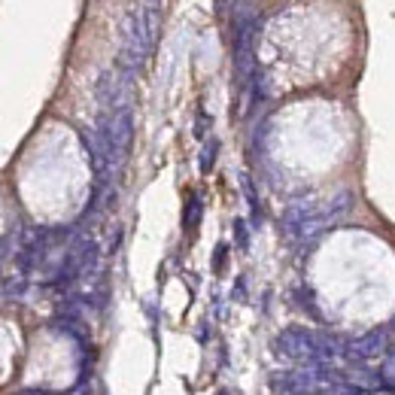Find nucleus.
Masks as SVG:
<instances>
[{
  "instance_id": "obj_4",
  "label": "nucleus",
  "mask_w": 395,
  "mask_h": 395,
  "mask_svg": "<svg viewBox=\"0 0 395 395\" xmlns=\"http://www.w3.org/2000/svg\"><path fill=\"white\" fill-rule=\"evenodd\" d=\"M19 395H49V392H43V389H25V392H19Z\"/></svg>"
},
{
  "instance_id": "obj_1",
  "label": "nucleus",
  "mask_w": 395,
  "mask_h": 395,
  "mask_svg": "<svg viewBox=\"0 0 395 395\" xmlns=\"http://www.w3.org/2000/svg\"><path fill=\"white\" fill-rule=\"evenodd\" d=\"M277 353L295 365H332L338 356H343V347L334 338L313 332H286L277 341Z\"/></svg>"
},
{
  "instance_id": "obj_2",
  "label": "nucleus",
  "mask_w": 395,
  "mask_h": 395,
  "mask_svg": "<svg viewBox=\"0 0 395 395\" xmlns=\"http://www.w3.org/2000/svg\"><path fill=\"white\" fill-rule=\"evenodd\" d=\"M383 353H386V334L383 332H371V334H365V338H356L343 347V359L353 362V365L383 359Z\"/></svg>"
},
{
  "instance_id": "obj_3",
  "label": "nucleus",
  "mask_w": 395,
  "mask_h": 395,
  "mask_svg": "<svg viewBox=\"0 0 395 395\" xmlns=\"http://www.w3.org/2000/svg\"><path fill=\"white\" fill-rule=\"evenodd\" d=\"M380 377H383L386 383H395V356H386L383 368H380Z\"/></svg>"
}]
</instances>
